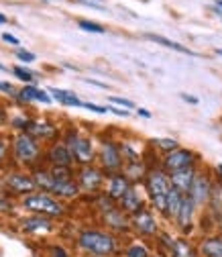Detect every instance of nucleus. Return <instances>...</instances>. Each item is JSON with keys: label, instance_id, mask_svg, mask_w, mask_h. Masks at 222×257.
Wrapping results in <instances>:
<instances>
[{"label": "nucleus", "instance_id": "9", "mask_svg": "<svg viewBox=\"0 0 222 257\" xmlns=\"http://www.w3.org/2000/svg\"><path fill=\"white\" fill-rule=\"evenodd\" d=\"M76 182L80 186V192H86V194H98L102 190L104 182H106V174L96 166H80V170L76 172Z\"/></svg>", "mask_w": 222, "mask_h": 257}, {"label": "nucleus", "instance_id": "30", "mask_svg": "<svg viewBox=\"0 0 222 257\" xmlns=\"http://www.w3.org/2000/svg\"><path fill=\"white\" fill-rule=\"evenodd\" d=\"M15 208H17V204H15L13 196L7 194L5 190H0V214H11V212H15Z\"/></svg>", "mask_w": 222, "mask_h": 257}, {"label": "nucleus", "instance_id": "19", "mask_svg": "<svg viewBox=\"0 0 222 257\" xmlns=\"http://www.w3.org/2000/svg\"><path fill=\"white\" fill-rule=\"evenodd\" d=\"M17 102H21V104H31V102H41V104H51V96H49V92H45V90H41V88H37L35 84H25L21 90H19V94H17V98H15Z\"/></svg>", "mask_w": 222, "mask_h": 257}, {"label": "nucleus", "instance_id": "38", "mask_svg": "<svg viewBox=\"0 0 222 257\" xmlns=\"http://www.w3.org/2000/svg\"><path fill=\"white\" fill-rule=\"evenodd\" d=\"M15 55H17V59L23 61V63H33V61L37 59L35 53H31V51H27V49H17Z\"/></svg>", "mask_w": 222, "mask_h": 257}, {"label": "nucleus", "instance_id": "7", "mask_svg": "<svg viewBox=\"0 0 222 257\" xmlns=\"http://www.w3.org/2000/svg\"><path fill=\"white\" fill-rule=\"evenodd\" d=\"M0 184H3V190L7 192V194L19 196V198L37 192L35 182H33V176H31L29 172H25V170H11Z\"/></svg>", "mask_w": 222, "mask_h": 257}, {"label": "nucleus", "instance_id": "34", "mask_svg": "<svg viewBox=\"0 0 222 257\" xmlns=\"http://www.w3.org/2000/svg\"><path fill=\"white\" fill-rule=\"evenodd\" d=\"M13 74H15L21 82H25V84H35V74L31 72V70H27V68H23V66H15V68H13Z\"/></svg>", "mask_w": 222, "mask_h": 257}, {"label": "nucleus", "instance_id": "28", "mask_svg": "<svg viewBox=\"0 0 222 257\" xmlns=\"http://www.w3.org/2000/svg\"><path fill=\"white\" fill-rule=\"evenodd\" d=\"M149 41H153V43H159V45H163V47H167V49H173V51H177V53H185V55H196L192 49H187V47H183V45H179V43H175V41H171V39H167V37H161V35H153V33H147L145 35Z\"/></svg>", "mask_w": 222, "mask_h": 257}, {"label": "nucleus", "instance_id": "39", "mask_svg": "<svg viewBox=\"0 0 222 257\" xmlns=\"http://www.w3.org/2000/svg\"><path fill=\"white\" fill-rule=\"evenodd\" d=\"M0 92H3L5 96H9V98H17V94H19V90L11 84V82H0Z\"/></svg>", "mask_w": 222, "mask_h": 257}, {"label": "nucleus", "instance_id": "33", "mask_svg": "<svg viewBox=\"0 0 222 257\" xmlns=\"http://www.w3.org/2000/svg\"><path fill=\"white\" fill-rule=\"evenodd\" d=\"M78 27H80L82 31H88V33H98V35L106 33V29H104L102 25L94 23V21H86V19H80V21H78Z\"/></svg>", "mask_w": 222, "mask_h": 257}, {"label": "nucleus", "instance_id": "15", "mask_svg": "<svg viewBox=\"0 0 222 257\" xmlns=\"http://www.w3.org/2000/svg\"><path fill=\"white\" fill-rule=\"evenodd\" d=\"M19 227L25 235H49L55 231V222L47 216H39V214H27L19 220Z\"/></svg>", "mask_w": 222, "mask_h": 257}, {"label": "nucleus", "instance_id": "52", "mask_svg": "<svg viewBox=\"0 0 222 257\" xmlns=\"http://www.w3.org/2000/svg\"><path fill=\"white\" fill-rule=\"evenodd\" d=\"M0 70H3V72H7V68H5V66H3V63H0Z\"/></svg>", "mask_w": 222, "mask_h": 257}, {"label": "nucleus", "instance_id": "36", "mask_svg": "<svg viewBox=\"0 0 222 257\" xmlns=\"http://www.w3.org/2000/svg\"><path fill=\"white\" fill-rule=\"evenodd\" d=\"M49 255L47 257H72V253H70V249L68 247H63V245H59V243H53V245H49Z\"/></svg>", "mask_w": 222, "mask_h": 257}, {"label": "nucleus", "instance_id": "43", "mask_svg": "<svg viewBox=\"0 0 222 257\" xmlns=\"http://www.w3.org/2000/svg\"><path fill=\"white\" fill-rule=\"evenodd\" d=\"M3 39H5L7 43H11V45H21V41H19L15 35H11V33H5V35H3Z\"/></svg>", "mask_w": 222, "mask_h": 257}, {"label": "nucleus", "instance_id": "46", "mask_svg": "<svg viewBox=\"0 0 222 257\" xmlns=\"http://www.w3.org/2000/svg\"><path fill=\"white\" fill-rule=\"evenodd\" d=\"M137 112H139V114H141V116H143V118H151V112H149V110H147V108H139V110H137Z\"/></svg>", "mask_w": 222, "mask_h": 257}, {"label": "nucleus", "instance_id": "53", "mask_svg": "<svg viewBox=\"0 0 222 257\" xmlns=\"http://www.w3.org/2000/svg\"><path fill=\"white\" fill-rule=\"evenodd\" d=\"M216 53H218V55H222V49H216Z\"/></svg>", "mask_w": 222, "mask_h": 257}, {"label": "nucleus", "instance_id": "37", "mask_svg": "<svg viewBox=\"0 0 222 257\" xmlns=\"http://www.w3.org/2000/svg\"><path fill=\"white\" fill-rule=\"evenodd\" d=\"M108 102L118 108H135V102L129 98H122V96H108Z\"/></svg>", "mask_w": 222, "mask_h": 257}, {"label": "nucleus", "instance_id": "55", "mask_svg": "<svg viewBox=\"0 0 222 257\" xmlns=\"http://www.w3.org/2000/svg\"><path fill=\"white\" fill-rule=\"evenodd\" d=\"M35 257H39V255H35Z\"/></svg>", "mask_w": 222, "mask_h": 257}, {"label": "nucleus", "instance_id": "23", "mask_svg": "<svg viewBox=\"0 0 222 257\" xmlns=\"http://www.w3.org/2000/svg\"><path fill=\"white\" fill-rule=\"evenodd\" d=\"M167 257H198V247L189 237H173V245L167 253Z\"/></svg>", "mask_w": 222, "mask_h": 257}, {"label": "nucleus", "instance_id": "41", "mask_svg": "<svg viewBox=\"0 0 222 257\" xmlns=\"http://www.w3.org/2000/svg\"><path fill=\"white\" fill-rule=\"evenodd\" d=\"M9 122V110H7V104L0 102V128Z\"/></svg>", "mask_w": 222, "mask_h": 257}, {"label": "nucleus", "instance_id": "4", "mask_svg": "<svg viewBox=\"0 0 222 257\" xmlns=\"http://www.w3.org/2000/svg\"><path fill=\"white\" fill-rule=\"evenodd\" d=\"M143 186H145V192H147V198H149V202H151V208H153L157 214L163 216L167 192L171 190L169 176H167L161 168H149L147 174H145Z\"/></svg>", "mask_w": 222, "mask_h": 257}, {"label": "nucleus", "instance_id": "45", "mask_svg": "<svg viewBox=\"0 0 222 257\" xmlns=\"http://www.w3.org/2000/svg\"><path fill=\"white\" fill-rule=\"evenodd\" d=\"M181 100H185V102H189V104H198V102H200L196 96H189V94H181Z\"/></svg>", "mask_w": 222, "mask_h": 257}, {"label": "nucleus", "instance_id": "16", "mask_svg": "<svg viewBox=\"0 0 222 257\" xmlns=\"http://www.w3.org/2000/svg\"><path fill=\"white\" fill-rule=\"evenodd\" d=\"M210 190H212V180L208 174H196L194 182H192V188H189L187 196L192 198V202L196 204V208H204L208 206V200H210Z\"/></svg>", "mask_w": 222, "mask_h": 257}, {"label": "nucleus", "instance_id": "6", "mask_svg": "<svg viewBox=\"0 0 222 257\" xmlns=\"http://www.w3.org/2000/svg\"><path fill=\"white\" fill-rule=\"evenodd\" d=\"M96 159H98V168L106 176H112V174L122 172L124 159H122V153H120V145L114 139H104L100 143V149L96 153Z\"/></svg>", "mask_w": 222, "mask_h": 257}, {"label": "nucleus", "instance_id": "51", "mask_svg": "<svg viewBox=\"0 0 222 257\" xmlns=\"http://www.w3.org/2000/svg\"><path fill=\"white\" fill-rule=\"evenodd\" d=\"M153 257H167V255H161V253H157V255H153Z\"/></svg>", "mask_w": 222, "mask_h": 257}, {"label": "nucleus", "instance_id": "1", "mask_svg": "<svg viewBox=\"0 0 222 257\" xmlns=\"http://www.w3.org/2000/svg\"><path fill=\"white\" fill-rule=\"evenodd\" d=\"M76 247L88 257H116L122 251L120 237L112 235L106 229H82L76 237Z\"/></svg>", "mask_w": 222, "mask_h": 257}, {"label": "nucleus", "instance_id": "22", "mask_svg": "<svg viewBox=\"0 0 222 257\" xmlns=\"http://www.w3.org/2000/svg\"><path fill=\"white\" fill-rule=\"evenodd\" d=\"M196 174H198L196 168H185V170H179V172H173V174H167V176H169L171 188H175L177 192H181V194L185 196L189 192V188H192V182H194Z\"/></svg>", "mask_w": 222, "mask_h": 257}, {"label": "nucleus", "instance_id": "3", "mask_svg": "<svg viewBox=\"0 0 222 257\" xmlns=\"http://www.w3.org/2000/svg\"><path fill=\"white\" fill-rule=\"evenodd\" d=\"M19 206L23 210H27L29 214H39V216H47L51 220L55 218H61V216H66L68 208H66V202H61L57 200L55 196L47 194V192H33V194H29V196H23Z\"/></svg>", "mask_w": 222, "mask_h": 257}, {"label": "nucleus", "instance_id": "26", "mask_svg": "<svg viewBox=\"0 0 222 257\" xmlns=\"http://www.w3.org/2000/svg\"><path fill=\"white\" fill-rule=\"evenodd\" d=\"M181 200H183V194H181V192H177L175 188H171V190L167 192V200H165V212H163V218H167V220H171V222H173V218H175V216H177V212H179Z\"/></svg>", "mask_w": 222, "mask_h": 257}, {"label": "nucleus", "instance_id": "10", "mask_svg": "<svg viewBox=\"0 0 222 257\" xmlns=\"http://www.w3.org/2000/svg\"><path fill=\"white\" fill-rule=\"evenodd\" d=\"M196 164H198V155L192 149L177 147V149L163 155L159 168L165 174H173V172H179V170H185V168H196Z\"/></svg>", "mask_w": 222, "mask_h": 257}, {"label": "nucleus", "instance_id": "14", "mask_svg": "<svg viewBox=\"0 0 222 257\" xmlns=\"http://www.w3.org/2000/svg\"><path fill=\"white\" fill-rule=\"evenodd\" d=\"M27 135H31L33 139H37L39 143L43 141H57L59 139V126L51 120H39V118H31L29 124H27Z\"/></svg>", "mask_w": 222, "mask_h": 257}, {"label": "nucleus", "instance_id": "40", "mask_svg": "<svg viewBox=\"0 0 222 257\" xmlns=\"http://www.w3.org/2000/svg\"><path fill=\"white\" fill-rule=\"evenodd\" d=\"M82 108H88V110L98 112V114H106V112H108L106 106H98V104H94V102H82Z\"/></svg>", "mask_w": 222, "mask_h": 257}, {"label": "nucleus", "instance_id": "12", "mask_svg": "<svg viewBox=\"0 0 222 257\" xmlns=\"http://www.w3.org/2000/svg\"><path fill=\"white\" fill-rule=\"evenodd\" d=\"M100 222L106 227V231H110L116 237H126V235L131 233V216L126 214V212H122L118 208V204L114 208L102 212L100 214Z\"/></svg>", "mask_w": 222, "mask_h": 257}, {"label": "nucleus", "instance_id": "47", "mask_svg": "<svg viewBox=\"0 0 222 257\" xmlns=\"http://www.w3.org/2000/svg\"><path fill=\"white\" fill-rule=\"evenodd\" d=\"M216 176H218V180H222V164L216 166Z\"/></svg>", "mask_w": 222, "mask_h": 257}, {"label": "nucleus", "instance_id": "49", "mask_svg": "<svg viewBox=\"0 0 222 257\" xmlns=\"http://www.w3.org/2000/svg\"><path fill=\"white\" fill-rule=\"evenodd\" d=\"M7 21H9V19H7V17H5V15H0V23H3V25H5V23H7Z\"/></svg>", "mask_w": 222, "mask_h": 257}, {"label": "nucleus", "instance_id": "31", "mask_svg": "<svg viewBox=\"0 0 222 257\" xmlns=\"http://www.w3.org/2000/svg\"><path fill=\"white\" fill-rule=\"evenodd\" d=\"M151 145H153V147H157L159 151H163V155L179 147V143H177L175 139H169V137H167V139H153V141H151Z\"/></svg>", "mask_w": 222, "mask_h": 257}, {"label": "nucleus", "instance_id": "2", "mask_svg": "<svg viewBox=\"0 0 222 257\" xmlns=\"http://www.w3.org/2000/svg\"><path fill=\"white\" fill-rule=\"evenodd\" d=\"M43 143L33 139L27 133H17L11 139V155L17 168L35 170L43 164Z\"/></svg>", "mask_w": 222, "mask_h": 257}, {"label": "nucleus", "instance_id": "35", "mask_svg": "<svg viewBox=\"0 0 222 257\" xmlns=\"http://www.w3.org/2000/svg\"><path fill=\"white\" fill-rule=\"evenodd\" d=\"M29 116H25V114H19V116H15V118H11L9 122H11V126L15 128V131H19V133H25L27 131V124H29Z\"/></svg>", "mask_w": 222, "mask_h": 257}, {"label": "nucleus", "instance_id": "32", "mask_svg": "<svg viewBox=\"0 0 222 257\" xmlns=\"http://www.w3.org/2000/svg\"><path fill=\"white\" fill-rule=\"evenodd\" d=\"M11 157V137L0 133V166H5Z\"/></svg>", "mask_w": 222, "mask_h": 257}, {"label": "nucleus", "instance_id": "13", "mask_svg": "<svg viewBox=\"0 0 222 257\" xmlns=\"http://www.w3.org/2000/svg\"><path fill=\"white\" fill-rule=\"evenodd\" d=\"M196 214H198L196 204L192 202V198L185 194L183 200H181L179 212H177V216L173 218V224H175L177 231H179L183 237H189V235H192V231H194V227H196Z\"/></svg>", "mask_w": 222, "mask_h": 257}, {"label": "nucleus", "instance_id": "5", "mask_svg": "<svg viewBox=\"0 0 222 257\" xmlns=\"http://www.w3.org/2000/svg\"><path fill=\"white\" fill-rule=\"evenodd\" d=\"M63 143H66L74 155V162L78 166H90L96 162V147H94V141L84 135L78 126H68L63 131Z\"/></svg>", "mask_w": 222, "mask_h": 257}, {"label": "nucleus", "instance_id": "25", "mask_svg": "<svg viewBox=\"0 0 222 257\" xmlns=\"http://www.w3.org/2000/svg\"><path fill=\"white\" fill-rule=\"evenodd\" d=\"M51 98L57 100L61 106H70V108H82V100L78 98V94L72 90H61V88H49Z\"/></svg>", "mask_w": 222, "mask_h": 257}, {"label": "nucleus", "instance_id": "24", "mask_svg": "<svg viewBox=\"0 0 222 257\" xmlns=\"http://www.w3.org/2000/svg\"><path fill=\"white\" fill-rule=\"evenodd\" d=\"M149 166L145 164V159H135V162H124L122 166V174L129 178L131 184H139L145 180V174H147Z\"/></svg>", "mask_w": 222, "mask_h": 257}, {"label": "nucleus", "instance_id": "20", "mask_svg": "<svg viewBox=\"0 0 222 257\" xmlns=\"http://www.w3.org/2000/svg\"><path fill=\"white\" fill-rule=\"evenodd\" d=\"M196 247H198V257H222V235L208 233L200 239Z\"/></svg>", "mask_w": 222, "mask_h": 257}, {"label": "nucleus", "instance_id": "54", "mask_svg": "<svg viewBox=\"0 0 222 257\" xmlns=\"http://www.w3.org/2000/svg\"><path fill=\"white\" fill-rule=\"evenodd\" d=\"M0 190H3V184H0Z\"/></svg>", "mask_w": 222, "mask_h": 257}, {"label": "nucleus", "instance_id": "11", "mask_svg": "<svg viewBox=\"0 0 222 257\" xmlns=\"http://www.w3.org/2000/svg\"><path fill=\"white\" fill-rule=\"evenodd\" d=\"M43 162L49 168H74V164H76L70 147L61 139L49 143V147L43 151Z\"/></svg>", "mask_w": 222, "mask_h": 257}, {"label": "nucleus", "instance_id": "44", "mask_svg": "<svg viewBox=\"0 0 222 257\" xmlns=\"http://www.w3.org/2000/svg\"><path fill=\"white\" fill-rule=\"evenodd\" d=\"M84 82H88V84H92V86H98V88H102V90H108V86H106L104 82H98V80H92V78H84Z\"/></svg>", "mask_w": 222, "mask_h": 257}, {"label": "nucleus", "instance_id": "21", "mask_svg": "<svg viewBox=\"0 0 222 257\" xmlns=\"http://www.w3.org/2000/svg\"><path fill=\"white\" fill-rule=\"evenodd\" d=\"M133 184L129 182V178H126L122 172L118 174H112V176H106V196H110L114 202H118L122 198V194L126 190H129Z\"/></svg>", "mask_w": 222, "mask_h": 257}, {"label": "nucleus", "instance_id": "18", "mask_svg": "<svg viewBox=\"0 0 222 257\" xmlns=\"http://www.w3.org/2000/svg\"><path fill=\"white\" fill-rule=\"evenodd\" d=\"M118 204V208L122 210V212H126V214H135V212H139V210H143L145 206H147V200H145V196H143V192L139 190V186L137 184H133L129 190L122 194V198L116 202Z\"/></svg>", "mask_w": 222, "mask_h": 257}, {"label": "nucleus", "instance_id": "50", "mask_svg": "<svg viewBox=\"0 0 222 257\" xmlns=\"http://www.w3.org/2000/svg\"><path fill=\"white\" fill-rule=\"evenodd\" d=\"M216 5H218V7L222 9V0H216Z\"/></svg>", "mask_w": 222, "mask_h": 257}, {"label": "nucleus", "instance_id": "48", "mask_svg": "<svg viewBox=\"0 0 222 257\" xmlns=\"http://www.w3.org/2000/svg\"><path fill=\"white\" fill-rule=\"evenodd\" d=\"M216 233H218V235H222V218H220V220H218V224H216Z\"/></svg>", "mask_w": 222, "mask_h": 257}, {"label": "nucleus", "instance_id": "29", "mask_svg": "<svg viewBox=\"0 0 222 257\" xmlns=\"http://www.w3.org/2000/svg\"><path fill=\"white\" fill-rule=\"evenodd\" d=\"M94 196H96V198H94V208H96L100 214L116 206V202L110 196H106V192H98V194H94Z\"/></svg>", "mask_w": 222, "mask_h": 257}, {"label": "nucleus", "instance_id": "17", "mask_svg": "<svg viewBox=\"0 0 222 257\" xmlns=\"http://www.w3.org/2000/svg\"><path fill=\"white\" fill-rule=\"evenodd\" d=\"M47 194L55 196V198L61 200V202H70V200H76V198L82 194V192H80V186H78L76 178H68V180H57V178H53L51 188H49Z\"/></svg>", "mask_w": 222, "mask_h": 257}, {"label": "nucleus", "instance_id": "27", "mask_svg": "<svg viewBox=\"0 0 222 257\" xmlns=\"http://www.w3.org/2000/svg\"><path fill=\"white\" fill-rule=\"evenodd\" d=\"M120 255H122V257H153L149 245L143 243V241H131V243H126V245L122 247Z\"/></svg>", "mask_w": 222, "mask_h": 257}, {"label": "nucleus", "instance_id": "42", "mask_svg": "<svg viewBox=\"0 0 222 257\" xmlns=\"http://www.w3.org/2000/svg\"><path fill=\"white\" fill-rule=\"evenodd\" d=\"M108 108V112H114L116 116H129V110H122V108H118V106H114V104H110V106H106Z\"/></svg>", "mask_w": 222, "mask_h": 257}, {"label": "nucleus", "instance_id": "8", "mask_svg": "<svg viewBox=\"0 0 222 257\" xmlns=\"http://www.w3.org/2000/svg\"><path fill=\"white\" fill-rule=\"evenodd\" d=\"M131 233H135L141 239H155L157 235L161 233L157 214L147 206L143 210L131 214Z\"/></svg>", "mask_w": 222, "mask_h": 257}]
</instances>
